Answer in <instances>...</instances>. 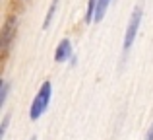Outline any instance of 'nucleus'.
<instances>
[{"label": "nucleus", "mask_w": 153, "mask_h": 140, "mask_svg": "<svg viewBox=\"0 0 153 140\" xmlns=\"http://www.w3.org/2000/svg\"><path fill=\"white\" fill-rule=\"evenodd\" d=\"M51 95H52V86H51L49 80H47V82L41 84V88H39V91H37V95H35L33 103H31V109H29L31 121H37V119L41 117L47 109H49V105H51Z\"/></svg>", "instance_id": "obj_1"}, {"label": "nucleus", "mask_w": 153, "mask_h": 140, "mask_svg": "<svg viewBox=\"0 0 153 140\" xmlns=\"http://www.w3.org/2000/svg\"><path fill=\"white\" fill-rule=\"evenodd\" d=\"M142 4H138V6L134 8V12H132L130 16V22H128V27H126V33H124V45H122V58H126V55L130 53L132 45H134L136 41V35H138L140 31V23H142Z\"/></svg>", "instance_id": "obj_2"}, {"label": "nucleus", "mask_w": 153, "mask_h": 140, "mask_svg": "<svg viewBox=\"0 0 153 140\" xmlns=\"http://www.w3.org/2000/svg\"><path fill=\"white\" fill-rule=\"evenodd\" d=\"M72 57V43L70 39H62L56 47V53H54V61L56 62H64L66 58Z\"/></svg>", "instance_id": "obj_3"}, {"label": "nucleus", "mask_w": 153, "mask_h": 140, "mask_svg": "<svg viewBox=\"0 0 153 140\" xmlns=\"http://www.w3.org/2000/svg\"><path fill=\"white\" fill-rule=\"evenodd\" d=\"M16 25H18V19L16 18H10L6 23H4V29H2V43H4V47L8 49V45H10V39H12V35H14V31H16Z\"/></svg>", "instance_id": "obj_4"}, {"label": "nucleus", "mask_w": 153, "mask_h": 140, "mask_svg": "<svg viewBox=\"0 0 153 140\" xmlns=\"http://www.w3.org/2000/svg\"><path fill=\"white\" fill-rule=\"evenodd\" d=\"M97 4H99V0H89V2H87V12H85V23H87V25L93 23V19H95Z\"/></svg>", "instance_id": "obj_5"}, {"label": "nucleus", "mask_w": 153, "mask_h": 140, "mask_svg": "<svg viewBox=\"0 0 153 140\" xmlns=\"http://www.w3.org/2000/svg\"><path fill=\"white\" fill-rule=\"evenodd\" d=\"M108 4H111V0H99L97 4V12H95V22H101L105 18V12H107Z\"/></svg>", "instance_id": "obj_6"}, {"label": "nucleus", "mask_w": 153, "mask_h": 140, "mask_svg": "<svg viewBox=\"0 0 153 140\" xmlns=\"http://www.w3.org/2000/svg\"><path fill=\"white\" fill-rule=\"evenodd\" d=\"M56 6H58V0H52V2H51V8H49V12H47V18H45V22H43V27H45V29L51 25L52 16H54V12H56Z\"/></svg>", "instance_id": "obj_7"}, {"label": "nucleus", "mask_w": 153, "mask_h": 140, "mask_svg": "<svg viewBox=\"0 0 153 140\" xmlns=\"http://www.w3.org/2000/svg\"><path fill=\"white\" fill-rule=\"evenodd\" d=\"M8 90H10V84H8V82H2V88H0V107H2L4 103H6Z\"/></svg>", "instance_id": "obj_8"}, {"label": "nucleus", "mask_w": 153, "mask_h": 140, "mask_svg": "<svg viewBox=\"0 0 153 140\" xmlns=\"http://www.w3.org/2000/svg\"><path fill=\"white\" fill-rule=\"evenodd\" d=\"M8 123H10V115H4V119H2V127H0V138H4V134H6Z\"/></svg>", "instance_id": "obj_9"}, {"label": "nucleus", "mask_w": 153, "mask_h": 140, "mask_svg": "<svg viewBox=\"0 0 153 140\" xmlns=\"http://www.w3.org/2000/svg\"><path fill=\"white\" fill-rule=\"evenodd\" d=\"M146 140H153V125H151V129L147 130V134H146Z\"/></svg>", "instance_id": "obj_10"}, {"label": "nucleus", "mask_w": 153, "mask_h": 140, "mask_svg": "<svg viewBox=\"0 0 153 140\" xmlns=\"http://www.w3.org/2000/svg\"><path fill=\"white\" fill-rule=\"evenodd\" d=\"M31 140H37V138H31Z\"/></svg>", "instance_id": "obj_11"}]
</instances>
